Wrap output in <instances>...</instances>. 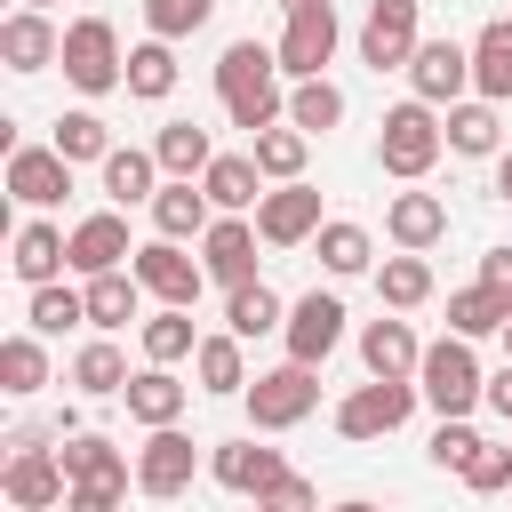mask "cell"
<instances>
[{"label":"cell","instance_id":"f6af8a7d","mask_svg":"<svg viewBox=\"0 0 512 512\" xmlns=\"http://www.w3.org/2000/svg\"><path fill=\"white\" fill-rule=\"evenodd\" d=\"M208 16H216V0H144V24H152V40H192Z\"/></svg>","mask_w":512,"mask_h":512},{"label":"cell","instance_id":"5bb4252c","mask_svg":"<svg viewBox=\"0 0 512 512\" xmlns=\"http://www.w3.org/2000/svg\"><path fill=\"white\" fill-rule=\"evenodd\" d=\"M208 480L232 488V496H264V488L288 480V456L280 448H256V440H216L208 448Z\"/></svg>","mask_w":512,"mask_h":512},{"label":"cell","instance_id":"c3c4849f","mask_svg":"<svg viewBox=\"0 0 512 512\" xmlns=\"http://www.w3.org/2000/svg\"><path fill=\"white\" fill-rule=\"evenodd\" d=\"M256 512H320V488H312L304 472H288L280 488H264V496H256Z\"/></svg>","mask_w":512,"mask_h":512},{"label":"cell","instance_id":"d590c367","mask_svg":"<svg viewBox=\"0 0 512 512\" xmlns=\"http://www.w3.org/2000/svg\"><path fill=\"white\" fill-rule=\"evenodd\" d=\"M152 160H160L168 176H208L216 144H208V128H192V120H160V136H152Z\"/></svg>","mask_w":512,"mask_h":512},{"label":"cell","instance_id":"60d3db41","mask_svg":"<svg viewBox=\"0 0 512 512\" xmlns=\"http://www.w3.org/2000/svg\"><path fill=\"white\" fill-rule=\"evenodd\" d=\"M376 296H384L392 312H416V304L432 296V264H424L416 248H400V256H384V264H376Z\"/></svg>","mask_w":512,"mask_h":512},{"label":"cell","instance_id":"83f0119b","mask_svg":"<svg viewBox=\"0 0 512 512\" xmlns=\"http://www.w3.org/2000/svg\"><path fill=\"white\" fill-rule=\"evenodd\" d=\"M448 152H464V160H496V144H504V120H496V104L488 96H464V104H448Z\"/></svg>","mask_w":512,"mask_h":512},{"label":"cell","instance_id":"44dd1931","mask_svg":"<svg viewBox=\"0 0 512 512\" xmlns=\"http://www.w3.org/2000/svg\"><path fill=\"white\" fill-rule=\"evenodd\" d=\"M128 416L144 424V432H160V424H176L184 408H192V384H176V368H160V360H144L136 376H128Z\"/></svg>","mask_w":512,"mask_h":512},{"label":"cell","instance_id":"ac0fdd59","mask_svg":"<svg viewBox=\"0 0 512 512\" xmlns=\"http://www.w3.org/2000/svg\"><path fill=\"white\" fill-rule=\"evenodd\" d=\"M208 224H216V200H208L200 176H168V184L152 192V232H160V240H200Z\"/></svg>","mask_w":512,"mask_h":512},{"label":"cell","instance_id":"484cf974","mask_svg":"<svg viewBox=\"0 0 512 512\" xmlns=\"http://www.w3.org/2000/svg\"><path fill=\"white\" fill-rule=\"evenodd\" d=\"M200 184H208V200H216L224 216H248V208L264 200V168H256V152H216Z\"/></svg>","mask_w":512,"mask_h":512},{"label":"cell","instance_id":"5b68a950","mask_svg":"<svg viewBox=\"0 0 512 512\" xmlns=\"http://www.w3.org/2000/svg\"><path fill=\"white\" fill-rule=\"evenodd\" d=\"M248 424L256 432H288V424H304L312 408H320V368H304V360H280V368H264V376H248Z\"/></svg>","mask_w":512,"mask_h":512},{"label":"cell","instance_id":"7bdbcfd3","mask_svg":"<svg viewBox=\"0 0 512 512\" xmlns=\"http://www.w3.org/2000/svg\"><path fill=\"white\" fill-rule=\"evenodd\" d=\"M24 320H32L40 336H64L72 320H88V288H64V280H48V288H32Z\"/></svg>","mask_w":512,"mask_h":512},{"label":"cell","instance_id":"836d02e7","mask_svg":"<svg viewBox=\"0 0 512 512\" xmlns=\"http://www.w3.org/2000/svg\"><path fill=\"white\" fill-rule=\"evenodd\" d=\"M224 328L248 344V336H272V328H288V304L264 288V280H248V288H224Z\"/></svg>","mask_w":512,"mask_h":512},{"label":"cell","instance_id":"db71d44e","mask_svg":"<svg viewBox=\"0 0 512 512\" xmlns=\"http://www.w3.org/2000/svg\"><path fill=\"white\" fill-rule=\"evenodd\" d=\"M336 512H384V504H368V496H344V504H336Z\"/></svg>","mask_w":512,"mask_h":512},{"label":"cell","instance_id":"9f6ffc18","mask_svg":"<svg viewBox=\"0 0 512 512\" xmlns=\"http://www.w3.org/2000/svg\"><path fill=\"white\" fill-rule=\"evenodd\" d=\"M504 360H512V320H504Z\"/></svg>","mask_w":512,"mask_h":512},{"label":"cell","instance_id":"e0dca14e","mask_svg":"<svg viewBox=\"0 0 512 512\" xmlns=\"http://www.w3.org/2000/svg\"><path fill=\"white\" fill-rule=\"evenodd\" d=\"M256 240H264V232H256L248 216H216V224L200 232L208 280H216V288H248V280H256Z\"/></svg>","mask_w":512,"mask_h":512},{"label":"cell","instance_id":"f546056e","mask_svg":"<svg viewBox=\"0 0 512 512\" xmlns=\"http://www.w3.org/2000/svg\"><path fill=\"white\" fill-rule=\"evenodd\" d=\"M192 376H200V392H216V400H240V392H248V360H240V336H232V328L200 336V352H192Z\"/></svg>","mask_w":512,"mask_h":512},{"label":"cell","instance_id":"e575fe53","mask_svg":"<svg viewBox=\"0 0 512 512\" xmlns=\"http://www.w3.org/2000/svg\"><path fill=\"white\" fill-rule=\"evenodd\" d=\"M40 384H48V344H40V328H16L0 344V392L8 400H32Z\"/></svg>","mask_w":512,"mask_h":512},{"label":"cell","instance_id":"8fae6325","mask_svg":"<svg viewBox=\"0 0 512 512\" xmlns=\"http://www.w3.org/2000/svg\"><path fill=\"white\" fill-rule=\"evenodd\" d=\"M416 48H424L416 40V0H368V16H360V64L368 72H408Z\"/></svg>","mask_w":512,"mask_h":512},{"label":"cell","instance_id":"4316f807","mask_svg":"<svg viewBox=\"0 0 512 512\" xmlns=\"http://www.w3.org/2000/svg\"><path fill=\"white\" fill-rule=\"evenodd\" d=\"M472 96L512 104V16L480 24V40H472Z\"/></svg>","mask_w":512,"mask_h":512},{"label":"cell","instance_id":"1f68e13d","mask_svg":"<svg viewBox=\"0 0 512 512\" xmlns=\"http://www.w3.org/2000/svg\"><path fill=\"white\" fill-rule=\"evenodd\" d=\"M504 320H512V296L488 288V280H472V288L448 296V336H504Z\"/></svg>","mask_w":512,"mask_h":512},{"label":"cell","instance_id":"11a10c76","mask_svg":"<svg viewBox=\"0 0 512 512\" xmlns=\"http://www.w3.org/2000/svg\"><path fill=\"white\" fill-rule=\"evenodd\" d=\"M280 8H320V0H280Z\"/></svg>","mask_w":512,"mask_h":512},{"label":"cell","instance_id":"30bf717a","mask_svg":"<svg viewBox=\"0 0 512 512\" xmlns=\"http://www.w3.org/2000/svg\"><path fill=\"white\" fill-rule=\"evenodd\" d=\"M0 488H8V504H16V512H48V504H64V496H72V472H64V456H56V448L16 440V456H8Z\"/></svg>","mask_w":512,"mask_h":512},{"label":"cell","instance_id":"9a60e30c","mask_svg":"<svg viewBox=\"0 0 512 512\" xmlns=\"http://www.w3.org/2000/svg\"><path fill=\"white\" fill-rule=\"evenodd\" d=\"M408 88H416L424 104H464V88H472V48H464V40H424V48L408 56Z\"/></svg>","mask_w":512,"mask_h":512},{"label":"cell","instance_id":"ee69618b","mask_svg":"<svg viewBox=\"0 0 512 512\" xmlns=\"http://www.w3.org/2000/svg\"><path fill=\"white\" fill-rule=\"evenodd\" d=\"M48 144H56V152L80 168V160H104V152H112V128H104V120L80 104V112H64V120H56V136H48Z\"/></svg>","mask_w":512,"mask_h":512},{"label":"cell","instance_id":"f907efd6","mask_svg":"<svg viewBox=\"0 0 512 512\" xmlns=\"http://www.w3.org/2000/svg\"><path fill=\"white\" fill-rule=\"evenodd\" d=\"M480 280H488V288H504V296H512V248H488V256H480Z\"/></svg>","mask_w":512,"mask_h":512},{"label":"cell","instance_id":"ba28073f","mask_svg":"<svg viewBox=\"0 0 512 512\" xmlns=\"http://www.w3.org/2000/svg\"><path fill=\"white\" fill-rule=\"evenodd\" d=\"M200 480V448L176 432V424H160V432H144V448H136V488L152 496V504H176L184 488Z\"/></svg>","mask_w":512,"mask_h":512},{"label":"cell","instance_id":"2e32d148","mask_svg":"<svg viewBox=\"0 0 512 512\" xmlns=\"http://www.w3.org/2000/svg\"><path fill=\"white\" fill-rule=\"evenodd\" d=\"M64 192H72V160H64L56 144H16V152H8V200L56 208Z\"/></svg>","mask_w":512,"mask_h":512},{"label":"cell","instance_id":"7dc6e473","mask_svg":"<svg viewBox=\"0 0 512 512\" xmlns=\"http://www.w3.org/2000/svg\"><path fill=\"white\" fill-rule=\"evenodd\" d=\"M472 448H480V432H472L464 416H440V432H432V464H440V472H464Z\"/></svg>","mask_w":512,"mask_h":512},{"label":"cell","instance_id":"f1b7e54d","mask_svg":"<svg viewBox=\"0 0 512 512\" xmlns=\"http://www.w3.org/2000/svg\"><path fill=\"white\" fill-rule=\"evenodd\" d=\"M360 360H368V376H416L424 344H416L408 320H368L360 328Z\"/></svg>","mask_w":512,"mask_h":512},{"label":"cell","instance_id":"ab89813d","mask_svg":"<svg viewBox=\"0 0 512 512\" xmlns=\"http://www.w3.org/2000/svg\"><path fill=\"white\" fill-rule=\"evenodd\" d=\"M176 40H136L128 48V96H144V104H160L168 88H176Z\"/></svg>","mask_w":512,"mask_h":512},{"label":"cell","instance_id":"7a4b0ae2","mask_svg":"<svg viewBox=\"0 0 512 512\" xmlns=\"http://www.w3.org/2000/svg\"><path fill=\"white\" fill-rule=\"evenodd\" d=\"M448 152V128H440V104H424V96H408V104H392L384 120H376V168L384 176H400V184H416V176H432V160Z\"/></svg>","mask_w":512,"mask_h":512},{"label":"cell","instance_id":"ffe728a7","mask_svg":"<svg viewBox=\"0 0 512 512\" xmlns=\"http://www.w3.org/2000/svg\"><path fill=\"white\" fill-rule=\"evenodd\" d=\"M16 280L24 288H48V280H64L72 272V232H56L48 216H32V224H16Z\"/></svg>","mask_w":512,"mask_h":512},{"label":"cell","instance_id":"603a6c76","mask_svg":"<svg viewBox=\"0 0 512 512\" xmlns=\"http://www.w3.org/2000/svg\"><path fill=\"white\" fill-rule=\"evenodd\" d=\"M384 232H392V248H432V240H448V200L440 192H392V208H384Z\"/></svg>","mask_w":512,"mask_h":512},{"label":"cell","instance_id":"d6986e66","mask_svg":"<svg viewBox=\"0 0 512 512\" xmlns=\"http://www.w3.org/2000/svg\"><path fill=\"white\" fill-rule=\"evenodd\" d=\"M128 256H136V248H128V216H120V208H96V216L72 224V272H80V280L120 272Z\"/></svg>","mask_w":512,"mask_h":512},{"label":"cell","instance_id":"d6a6232c","mask_svg":"<svg viewBox=\"0 0 512 512\" xmlns=\"http://www.w3.org/2000/svg\"><path fill=\"white\" fill-rule=\"evenodd\" d=\"M136 304H144V280H136V272H96V280H88V328H96V336L128 328Z\"/></svg>","mask_w":512,"mask_h":512},{"label":"cell","instance_id":"4dcf8cb0","mask_svg":"<svg viewBox=\"0 0 512 512\" xmlns=\"http://www.w3.org/2000/svg\"><path fill=\"white\" fill-rule=\"evenodd\" d=\"M72 384H80L88 400H120V392H128V352H120L112 336H88V344L72 352Z\"/></svg>","mask_w":512,"mask_h":512},{"label":"cell","instance_id":"74e56055","mask_svg":"<svg viewBox=\"0 0 512 512\" xmlns=\"http://www.w3.org/2000/svg\"><path fill=\"white\" fill-rule=\"evenodd\" d=\"M312 248H320V264H328L336 280H352V272H368V264H376V240H368V224H344V216H328V224L312 232Z\"/></svg>","mask_w":512,"mask_h":512},{"label":"cell","instance_id":"9c48e42d","mask_svg":"<svg viewBox=\"0 0 512 512\" xmlns=\"http://www.w3.org/2000/svg\"><path fill=\"white\" fill-rule=\"evenodd\" d=\"M128 272L144 280V296L184 304V312H192V304H200V288H208V264H200V256H184V240H144Z\"/></svg>","mask_w":512,"mask_h":512},{"label":"cell","instance_id":"816d5d0a","mask_svg":"<svg viewBox=\"0 0 512 512\" xmlns=\"http://www.w3.org/2000/svg\"><path fill=\"white\" fill-rule=\"evenodd\" d=\"M480 400H488V408H496V416H504V424H512V360H504V368H496V376H488V392H480Z\"/></svg>","mask_w":512,"mask_h":512},{"label":"cell","instance_id":"6f0895ef","mask_svg":"<svg viewBox=\"0 0 512 512\" xmlns=\"http://www.w3.org/2000/svg\"><path fill=\"white\" fill-rule=\"evenodd\" d=\"M16 8H56V0H16Z\"/></svg>","mask_w":512,"mask_h":512},{"label":"cell","instance_id":"d4e9b609","mask_svg":"<svg viewBox=\"0 0 512 512\" xmlns=\"http://www.w3.org/2000/svg\"><path fill=\"white\" fill-rule=\"evenodd\" d=\"M96 168H104V192H112V208H136V200L152 208V192H160V176H168V168H160L152 152H136V144H112Z\"/></svg>","mask_w":512,"mask_h":512},{"label":"cell","instance_id":"277c9868","mask_svg":"<svg viewBox=\"0 0 512 512\" xmlns=\"http://www.w3.org/2000/svg\"><path fill=\"white\" fill-rule=\"evenodd\" d=\"M416 392H424L440 416H472L480 392H488V376H480V360H472V336H440V344H424V360H416Z\"/></svg>","mask_w":512,"mask_h":512},{"label":"cell","instance_id":"b9f144b4","mask_svg":"<svg viewBox=\"0 0 512 512\" xmlns=\"http://www.w3.org/2000/svg\"><path fill=\"white\" fill-rule=\"evenodd\" d=\"M288 120H296L304 136H328V128L344 120V88H336L328 72H320V80H296V88H288Z\"/></svg>","mask_w":512,"mask_h":512},{"label":"cell","instance_id":"bcb514c9","mask_svg":"<svg viewBox=\"0 0 512 512\" xmlns=\"http://www.w3.org/2000/svg\"><path fill=\"white\" fill-rule=\"evenodd\" d=\"M464 488H472V496L512 488V440H504V448H496V440H480V448H472V464H464Z\"/></svg>","mask_w":512,"mask_h":512},{"label":"cell","instance_id":"8992f818","mask_svg":"<svg viewBox=\"0 0 512 512\" xmlns=\"http://www.w3.org/2000/svg\"><path fill=\"white\" fill-rule=\"evenodd\" d=\"M416 384L408 376H368V384H352L344 400H336V432L344 440H384V432H400L408 416H416Z\"/></svg>","mask_w":512,"mask_h":512},{"label":"cell","instance_id":"6da1fadb","mask_svg":"<svg viewBox=\"0 0 512 512\" xmlns=\"http://www.w3.org/2000/svg\"><path fill=\"white\" fill-rule=\"evenodd\" d=\"M280 80H288V72H280V48H264V40H232V48L216 56V104H224V120L248 128V136L280 128V120H288Z\"/></svg>","mask_w":512,"mask_h":512},{"label":"cell","instance_id":"f5cc1de1","mask_svg":"<svg viewBox=\"0 0 512 512\" xmlns=\"http://www.w3.org/2000/svg\"><path fill=\"white\" fill-rule=\"evenodd\" d=\"M496 200H512V152H496Z\"/></svg>","mask_w":512,"mask_h":512},{"label":"cell","instance_id":"681fc988","mask_svg":"<svg viewBox=\"0 0 512 512\" xmlns=\"http://www.w3.org/2000/svg\"><path fill=\"white\" fill-rule=\"evenodd\" d=\"M120 496H128V488H72L64 512H120Z\"/></svg>","mask_w":512,"mask_h":512},{"label":"cell","instance_id":"cb8c5ba5","mask_svg":"<svg viewBox=\"0 0 512 512\" xmlns=\"http://www.w3.org/2000/svg\"><path fill=\"white\" fill-rule=\"evenodd\" d=\"M64 472H72V488H128L136 472H128V456L104 440V432H64Z\"/></svg>","mask_w":512,"mask_h":512},{"label":"cell","instance_id":"7402d4cb","mask_svg":"<svg viewBox=\"0 0 512 512\" xmlns=\"http://www.w3.org/2000/svg\"><path fill=\"white\" fill-rule=\"evenodd\" d=\"M0 56H8V72H48L64 56V32L48 24V8H16L0 24Z\"/></svg>","mask_w":512,"mask_h":512},{"label":"cell","instance_id":"52a82bcc","mask_svg":"<svg viewBox=\"0 0 512 512\" xmlns=\"http://www.w3.org/2000/svg\"><path fill=\"white\" fill-rule=\"evenodd\" d=\"M336 40H344L336 0H320V8H288V32H280V72H288V80H320V72L336 64Z\"/></svg>","mask_w":512,"mask_h":512},{"label":"cell","instance_id":"3957f363","mask_svg":"<svg viewBox=\"0 0 512 512\" xmlns=\"http://www.w3.org/2000/svg\"><path fill=\"white\" fill-rule=\"evenodd\" d=\"M56 64H64V80H72L80 96H112V88H128V48H120L112 16H72Z\"/></svg>","mask_w":512,"mask_h":512},{"label":"cell","instance_id":"f35d334b","mask_svg":"<svg viewBox=\"0 0 512 512\" xmlns=\"http://www.w3.org/2000/svg\"><path fill=\"white\" fill-rule=\"evenodd\" d=\"M136 336H144V360H160V368H176V360H192V352H200V336H192V312H184V304H160L152 320H136Z\"/></svg>","mask_w":512,"mask_h":512},{"label":"cell","instance_id":"4fadbf2b","mask_svg":"<svg viewBox=\"0 0 512 512\" xmlns=\"http://www.w3.org/2000/svg\"><path fill=\"white\" fill-rule=\"evenodd\" d=\"M280 336H288V360L320 368V360L344 344V304H336L328 288H312V296H296V304H288V328H280Z\"/></svg>","mask_w":512,"mask_h":512},{"label":"cell","instance_id":"8d00e7d4","mask_svg":"<svg viewBox=\"0 0 512 512\" xmlns=\"http://www.w3.org/2000/svg\"><path fill=\"white\" fill-rule=\"evenodd\" d=\"M248 152H256V168H264L272 184H296V176H304V160H312V136H304L296 120H280V128L248 136Z\"/></svg>","mask_w":512,"mask_h":512},{"label":"cell","instance_id":"7c38bea8","mask_svg":"<svg viewBox=\"0 0 512 512\" xmlns=\"http://www.w3.org/2000/svg\"><path fill=\"white\" fill-rule=\"evenodd\" d=\"M328 216H320V192L296 176V184H272L264 200H256V232H264V248H304L312 232H320Z\"/></svg>","mask_w":512,"mask_h":512}]
</instances>
